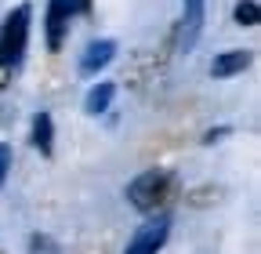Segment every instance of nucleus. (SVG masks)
Segmentation results:
<instances>
[{"instance_id": "f257e3e1", "label": "nucleus", "mask_w": 261, "mask_h": 254, "mask_svg": "<svg viewBox=\"0 0 261 254\" xmlns=\"http://www.w3.org/2000/svg\"><path fill=\"white\" fill-rule=\"evenodd\" d=\"M29 4H18L15 11H8L4 26H0V87H8L11 77L22 69L25 58V44H29Z\"/></svg>"}, {"instance_id": "f03ea898", "label": "nucleus", "mask_w": 261, "mask_h": 254, "mask_svg": "<svg viewBox=\"0 0 261 254\" xmlns=\"http://www.w3.org/2000/svg\"><path fill=\"white\" fill-rule=\"evenodd\" d=\"M171 193H174V174L163 171V167H152V171H142L138 178H130L127 204L135 211H142V214H156L171 200Z\"/></svg>"}, {"instance_id": "7ed1b4c3", "label": "nucleus", "mask_w": 261, "mask_h": 254, "mask_svg": "<svg viewBox=\"0 0 261 254\" xmlns=\"http://www.w3.org/2000/svg\"><path fill=\"white\" fill-rule=\"evenodd\" d=\"M76 11H84V0H47V18H44L47 51H62L65 37H69V18Z\"/></svg>"}, {"instance_id": "20e7f679", "label": "nucleus", "mask_w": 261, "mask_h": 254, "mask_svg": "<svg viewBox=\"0 0 261 254\" xmlns=\"http://www.w3.org/2000/svg\"><path fill=\"white\" fill-rule=\"evenodd\" d=\"M167 236H171V218L167 214H156V218L145 221V225H138V233L127 240L123 254H160L163 243H167Z\"/></svg>"}, {"instance_id": "39448f33", "label": "nucleus", "mask_w": 261, "mask_h": 254, "mask_svg": "<svg viewBox=\"0 0 261 254\" xmlns=\"http://www.w3.org/2000/svg\"><path fill=\"white\" fill-rule=\"evenodd\" d=\"M113 58H116V44L113 40H91L87 51H84V58H80V73L84 77H98Z\"/></svg>"}, {"instance_id": "423d86ee", "label": "nucleus", "mask_w": 261, "mask_h": 254, "mask_svg": "<svg viewBox=\"0 0 261 254\" xmlns=\"http://www.w3.org/2000/svg\"><path fill=\"white\" fill-rule=\"evenodd\" d=\"M250 51L247 47H236V51H221L214 62H211V77L214 80H228V77H236V73H243L247 66H250Z\"/></svg>"}, {"instance_id": "0eeeda50", "label": "nucleus", "mask_w": 261, "mask_h": 254, "mask_svg": "<svg viewBox=\"0 0 261 254\" xmlns=\"http://www.w3.org/2000/svg\"><path fill=\"white\" fill-rule=\"evenodd\" d=\"M203 4L207 0H185V15H181V51L196 44L203 29Z\"/></svg>"}, {"instance_id": "6e6552de", "label": "nucleus", "mask_w": 261, "mask_h": 254, "mask_svg": "<svg viewBox=\"0 0 261 254\" xmlns=\"http://www.w3.org/2000/svg\"><path fill=\"white\" fill-rule=\"evenodd\" d=\"M33 145L40 149V156H51L55 153V120L44 109L33 116Z\"/></svg>"}, {"instance_id": "1a4fd4ad", "label": "nucleus", "mask_w": 261, "mask_h": 254, "mask_svg": "<svg viewBox=\"0 0 261 254\" xmlns=\"http://www.w3.org/2000/svg\"><path fill=\"white\" fill-rule=\"evenodd\" d=\"M113 94H116V87L113 84H94L91 91H87V98H84V109L91 113V116H98V113H106L109 106H113Z\"/></svg>"}, {"instance_id": "9d476101", "label": "nucleus", "mask_w": 261, "mask_h": 254, "mask_svg": "<svg viewBox=\"0 0 261 254\" xmlns=\"http://www.w3.org/2000/svg\"><path fill=\"white\" fill-rule=\"evenodd\" d=\"M236 22H240V26H257V22H261L257 0H240V4H236Z\"/></svg>"}, {"instance_id": "9b49d317", "label": "nucleus", "mask_w": 261, "mask_h": 254, "mask_svg": "<svg viewBox=\"0 0 261 254\" xmlns=\"http://www.w3.org/2000/svg\"><path fill=\"white\" fill-rule=\"evenodd\" d=\"M8 171H11V145L0 142V189H4V182H8Z\"/></svg>"}, {"instance_id": "f8f14e48", "label": "nucleus", "mask_w": 261, "mask_h": 254, "mask_svg": "<svg viewBox=\"0 0 261 254\" xmlns=\"http://www.w3.org/2000/svg\"><path fill=\"white\" fill-rule=\"evenodd\" d=\"M84 8H91V0H84Z\"/></svg>"}]
</instances>
